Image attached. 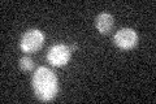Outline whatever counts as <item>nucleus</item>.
<instances>
[{"label":"nucleus","instance_id":"f257e3e1","mask_svg":"<svg viewBox=\"0 0 156 104\" xmlns=\"http://www.w3.org/2000/svg\"><path fill=\"white\" fill-rule=\"evenodd\" d=\"M33 87L35 96L42 102H51L58 92L57 76L46 66L38 68L33 77Z\"/></svg>","mask_w":156,"mask_h":104},{"label":"nucleus","instance_id":"f03ea898","mask_svg":"<svg viewBox=\"0 0 156 104\" xmlns=\"http://www.w3.org/2000/svg\"><path fill=\"white\" fill-rule=\"evenodd\" d=\"M43 43H44V34L38 29H33V30H27L21 38L20 42V47L23 52L33 53L37 52L42 48Z\"/></svg>","mask_w":156,"mask_h":104},{"label":"nucleus","instance_id":"7ed1b4c3","mask_svg":"<svg viewBox=\"0 0 156 104\" xmlns=\"http://www.w3.org/2000/svg\"><path fill=\"white\" fill-rule=\"evenodd\" d=\"M70 49L65 44H56L50 48L47 60L52 66H64L70 60Z\"/></svg>","mask_w":156,"mask_h":104},{"label":"nucleus","instance_id":"20e7f679","mask_svg":"<svg viewBox=\"0 0 156 104\" xmlns=\"http://www.w3.org/2000/svg\"><path fill=\"white\" fill-rule=\"evenodd\" d=\"M113 42L116 46L121 49H131L138 43V35H136V33L133 29L124 27V29H120V30L115 34Z\"/></svg>","mask_w":156,"mask_h":104},{"label":"nucleus","instance_id":"39448f33","mask_svg":"<svg viewBox=\"0 0 156 104\" xmlns=\"http://www.w3.org/2000/svg\"><path fill=\"white\" fill-rule=\"evenodd\" d=\"M115 20L109 13H100L95 20V26L100 34H109L113 29Z\"/></svg>","mask_w":156,"mask_h":104},{"label":"nucleus","instance_id":"423d86ee","mask_svg":"<svg viewBox=\"0 0 156 104\" xmlns=\"http://www.w3.org/2000/svg\"><path fill=\"white\" fill-rule=\"evenodd\" d=\"M20 68H21L23 72H31L34 69V61L27 56L22 57L21 60H20Z\"/></svg>","mask_w":156,"mask_h":104},{"label":"nucleus","instance_id":"0eeeda50","mask_svg":"<svg viewBox=\"0 0 156 104\" xmlns=\"http://www.w3.org/2000/svg\"><path fill=\"white\" fill-rule=\"evenodd\" d=\"M69 49H70V51H74V49H77V46H76V44H72V46L69 47Z\"/></svg>","mask_w":156,"mask_h":104}]
</instances>
